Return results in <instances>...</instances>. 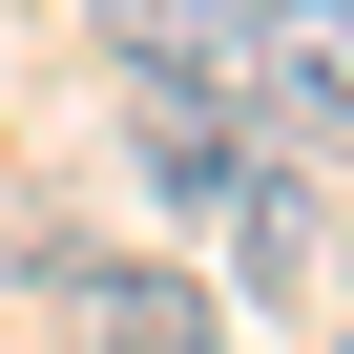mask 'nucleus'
Returning <instances> with one entry per match:
<instances>
[{"instance_id": "obj_5", "label": "nucleus", "mask_w": 354, "mask_h": 354, "mask_svg": "<svg viewBox=\"0 0 354 354\" xmlns=\"http://www.w3.org/2000/svg\"><path fill=\"white\" fill-rule=\"evenodd\" d=\"M333 354H354V333H333Z\"/></svg>"}, {"instance_id": "obj_3", "label": "nucleus", "mask_w": 354, "mask_h": 354, "mask_svg": "<svg viewBox=\"0 0 354 354\" xmlns=\"http://www.w3.org/2000/svg\"><path fill=\"white\" fill-rule=\"evenodd\" d=\"M104 42H125L146 84H230V42H250V0H104Z\"/></svg>"}, {"instance_id": "obj_2", "label": "nucleus", "mask_w": 354, "mask_h": 354, "mask_svg": "<svg viewBox=\"0 0 354 354\" xmlns=\"http://www.w3.org/2000/svg\"><path fill=\"white\" fill-rule=\"evenodd\" d=\"M63 313H84V354H230V313L188 271H63Z\"/></svg>"}, {"instance_id": "obj_1", "label": "nucleus", "mask_w": 354, "mask_h": 354, "mask_svg": "<svg viewBox=\"0 0 354 354\" xmlns=\"http://www.w3.org/2000/svg\"><path fill=\"white\" fill-rule=\"evenodd\" d=\"M230 125L271 167H313L354 125V0H250V42H230Z\"/></svg>"}, {"instance_id": "obj_4", "label": "nucleus", "mask_w": 354, "mask_h": 354, "mask_svg": "<svg viewBox=\"0 0 354 354\" xmlns=\"http://www.w3.org/2000/svg\"><path fill=\"white\" fill-rule=\"evenodd\" d=\"M250 292H313V188H250Z\"/></svg>"}]
</instances>
